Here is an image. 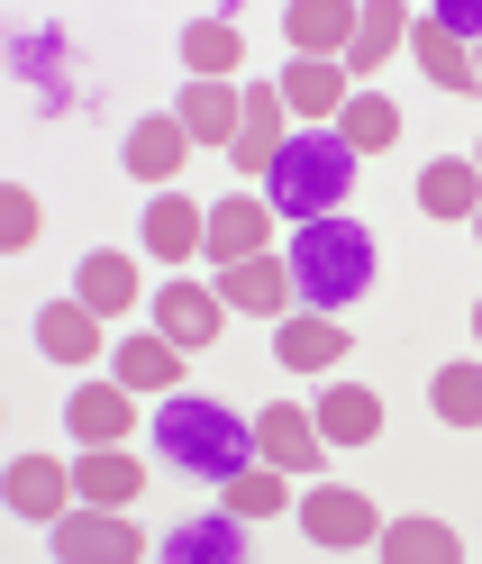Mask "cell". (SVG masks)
<instances>
[{"label":"cell","instance_id":"603a6c76","mask_svg":"<svg viewBox=\"0 0 482 564\" xmlns=\"http://www.w3.org/2000/svg\"><path fill=\"white\" fill-rule=\"evenodd\" d=\"M74 429H83V446H119L128 437V382H91V392H74Z\"/></svg>","mask_w":482,"mask_h":564},{"label":"cell","instance_id":"d6a6232c","mask_svg":"<svg viewBox=\"0 0 482 564\" xmlns=\"http://www.w3.org/2000/svg\"><path fill=\"white\" fill-rule=\"evenodd\" d=\"M37 237V200L28 192H0V246H28Z\"/></svg>","mask_w":482,"mask_h":564},{"label":"cell","instance_id":"e575fe53","mask_svg":"<svg viewBox=\"0 0 482 564\" xmlns=\"http://www.w3.org/2000/svg\"><path fill=\"white\" fill-rule=\"evenodd\" d=\"M473 337H482V301H473Z\"/></svg>","mask_w":482,"mask_h":564},{"label":"cell","instance_id":"9a60e30c","mask_svg":"<svg viewBox=\"0 0 482 564\" xmlns=\"http://www.w3.org/2000/svg\"><path fill=\"white\" fill-rule=\"evenodd\" d=\"M264 237H273V200H219V219H210V256L219 264L264 256Z\"/></svg>","mask_w":482,"mask_h":564},{"label":"cell","instance_id":"8fae6325","mask_svg":"<svg viewBox=\"0 0 482 564\" xmlns=\"http://www.w3.org/2000/svg\"><path fill=\"white\" fill-rule=\"evenodd\" d=\"M309 419H319L328 446H373V437H383V401H373L364 382H328V401L309 410Z\"/></svg>","mask_w":482,"mask_h":564},{"label":"cell","instance_id":"cb8c5ba5","mask_svg":"<svg viewBox=\"0 0 482 564\" xmlns=\"http://www.w3.org/2000/svg\"><path fill=\"white\" fill-rule=\"evenodd\" d=\"M355 19H364V10H337V0H300V10H292V46H300V55L355 46Z\"/></svg>","mask_w":482,"mask_h":564},{"label":"cell","instance_id":"52a82bcc","mask_svg":"<svg viewBox=\"0 0 482 564\" xmlns=\"http://www.w3.org/2000/svg\"><path fill=\"white\" fill-rule=\"evenodd\" d=\"M319 446H328V437H319V419L292 410V401L255 419V455H264V465H283V474H309V465H319Z\"/></svg>","mask_w":482,"mask_h":564},{"label":"cell","instance_id":"9c48e42d","mask_svg":"<svg viewBox=\"0 0 482 564\" xmlns=\"http://www.w3.org/2000/svg\"><path fill=\"white\" fill-rule=\"evenodd\" d=\"M155 328L183 346V356H200V346H219V301L200 292V282H164V301H155Z\"/></svg>","mask_w":482,"mask_h":564},{"label":"cell","instance_id":"836d02e7","mask_svg":"<svg viewBox=\"0 0 482 564\" xmlns=\"http://www.w3.org/2000/svg\"><path fill=\"white\" fill-rule=\"evenodd\" d=\"M437 28H446L456 46H473V37H482V0H437Z\"/></svg>","mask_w":482,"mask_h":564},{"label":"cell","instance_id":"7c38bea8","mask_svg":"<svg viewBox=\"0 0 482 564\" xmlns=\"http://www.w3.org/2000/svg\"><path fill=\"white\" fill-rule=\"evenodd\" d=\"M191 246H210V219H200V200L164 192V200L146 209V256H155V264H183Z\"/></svg>","mask_w":482,"mask_h":564},{"label":"cell","instance_id":"4fadbf2b","mask_svg":"<svg viewBox=\"0 0 482 564\" xmlns=\"http://www.w3.org/2000/svg\"><path fill=\"white\" fill-rule=\"evenodd\" d=\"M273 356H283L292 373H328L337 356H347V328H337L328 310H309V319H283V337H273Z\"/></svg>","mask_w":482,"mask_h":564},{"label":"cell","instance_id":"74e56055","mask_svg":"<svg viewBox=\"0 0 482 564\" xmlns=\"http://www.w3.org/2000/svg\"><path fill=\"white\" fill-rule=\"evenodd\" d=\"M473 64H482V55H473Z\"/></svg>","mask_w":482,"mask_h":564},{"label":"cell","instance_id":"277c9868","mask_svg":"<svg viewBox=\"0 0 482 564\" xmlns=\"http://www.w3.org/2000/svg\"><path fill=\"white\" fill-rule=\"evenodd\" d=\"M55 555H74V564H136V555H146V538H136L128 519H110V501H100V510L55 519Z\"/></svg>","mask_w":482,"mask_h":564},{"label":"cell","instance_id":"2e32d148","mask_svg":"<svg viewBox=\"0 0 482 564\" xmlns=\"http://www.w3.org/2000/svg\"><path fill=\"white\" fill-rule=\"evenodd\" d=\"M183 155H191V128L183 119H146V128L128 137V173H136V183H174Z\"/></svg>","mask_w":482,"mask_h":564},{"label":"cell","instance_id":"4316f807","mask_svg":"<svg viewBox=\"0 0 482 564\" xmlns=\"http://www.w3.org/2000/svg\"><path fill=\"white\" fill-rule=\"evenodd\" d=\"M164 555H174V564H228V555H247V528H237V519H191V528H174V538H164Z\"/></svg>","mask_w":482,"mask_h":564},{"label":"cell","instance_id":"7402d4cb","mask_svg":"<svg viewBox=\"0 0 482 564\" xmlns=\"http://www.w3.org/2000/svg\"><path fill=\"white\" fill-rule=\"evenodd\" d=\"M337 137H347V147H355V155H383V147H392V137H401V110H392V100H383V91H355V100H347V110H337Z\"/></svg>","mask_w":482,"mask_h":564},{"label":"cell","instance_id":"d6986e66","mask_svg":"<svg viewBox=\"0 0 482 564\" xmlns=\"http://www.w3.org/2000/svg\"><path fill=\"white\" fill-rule=\"evenodd\" d=\"M419 209H428V219H464V209H482V164L437 155V164L419 173Z\"/></svg>","mask_w":482,"mask_h":564},{"label":"cell","instance_id":"5b68a950","mask_svg":"<svg viewBox=\"0 0 482 564\" xmlns=\"http://www.w3.org/2000/svg\"><path fill=\"white\" fill-rule=\"evenodd\" d=\"M300 528H309V546H373V501L347 491V482H328V491L300 501Z\"/></svg>","mask_w":482,"mask_h":564},{"label":"cell","instance_id":"3957f363","mask_svg":"<svg viewBox=\"0 0 482 564\" xmlns=\"http://www.w3.org/2000/svg\"><path fill=\"white\" fill-rule=\"evenodd\" d=\"M364 282H373V237L355 219H309L292 237V292L309 310H347L364 301Z\"/></svg>","mask_w":482,"mask_h":564},{"label":"cell","instance_id":"30bf717a","mask_svg":"<svg viewBox=\"0 0 482 564\" xmlns=\"http://www.w3.org/2000/svg\"><path fill=\"white\" fill-rule=\"evenodd\" d=\"M174 119L191 128V147H237V128H247V91H228V83H191Z\"/></svg>","mask_w":482,"mask_h":564},{"label":"cell","instance_id":"f546056e","mask_svg":"<svg viewBox=\"0 0 482 564\" xmlns=\"http://www.w3.org/2000/svg\"><path fill=\"white\" fill-rule=\"evenodd\" d=\"M428 401H437L446 429H482V365H446Z\"/></svg>","mask_w":482,"mask_h":564},{"label":"cell","instance_id":"1f68e13d","mask_svg":"<svg viewBox=\"0 0 482 564\" xmlns=\"http://www.w3.org/2000/svg\"><path fill=\"white\" fill-rule=\"evenodd\" d=\"M228 501H237V519H264V510H283V482H273V474H255V465H247V474L228 482Z\"/></svg>","mask_w":482,"mask_h":564},{"label":"cell","instance_id":"ffe728a7","mask_svg":"<svg viewBox=\"0 0 482 564\" xmlns=\"http://www.w3.org/2000/svg\"><path fill=\"white\" fill-rule=\"evenodd\" d=\"M110 356H119V382H128V392H174V373H183V346L174 337H128V346H110Z\"/></svg>","mask_w":482,"mask_h":564},{"label":"cell","instance_id":"83f0119b","mask_svg":"<svg viewBox=\"0 0 482 564\" xmlns=\"http://www.w3.org/2000/svg\"><path fill=\"white\" fill-rule=\"evenodd\" d=\"M128 301H136V264L100 246V256L83 264V310H100V319H110V310H128Z\"/></svg>","mask_w":482,"mask_h":564},{"label":"cell","instance_id":"5bb4252c","mask_svg":"<svg viewBox=\"0 0 482 564\" xmlns=\"http://www.w3.org/2000/svg\"><path fill=\"white\" fill-rule=\"evenodd\" d=\"M10 501L28 519H64V501H83V491H74V474H64L55 455H19L10 465Z\"/></svg>","mask_w":482,"mask_h":564},{"label":"cell","instance_id":"44dd1931","mask_svg":"<svg viewBox=\"0 0 482 564\" xmlns=\"http://www.w3.org/2000/svg\"><path fill=\"white\" fill-rule=\"evenodd\" d=\"M409 46H419V64H428V83H437V91H482V64H473L456 37H446L437 19H419V28H409Z\"/></svg>","mask_w":482,"mask_h":564},{"label":"cell","instance_id":"8d00e7d4","mask_svg":"<svg viewBox=\"0 0 482 564\" xmlns=\"http://www.w3.org/2000/svg\"><path fill=\"white\" fill-rule=\"evenodd\" d=\"M473 164H482V147H473Z\"/></svg>","mask_w":482,"mask_h":564},{"label":"cell","instance_id":"e0dca14e","mask_svg":"<svg viewBox=\"0 0 482 564\" xmlns=\"http://www.w3.org/2000/svg\"><path fill=\"white\" fill-rule=\"evenodd\" d=\"M74 491L83 501H136V491H146V465H136V455H119V446H91L83 465H74Z\"/></svg>","mask_w":482,"mask_h":564},{"label":"cell","instance_id":"8992f818","mask_svg":"<svg viewBox=\"0 0 482 564\" xmlns=\"http://www.w3.org/2000/svg\"><path fill=\"white\" fill-rule=\"evenodd\" d=\"M219 301L228 310H255V319H283V310H292V264H273V256L219 264Z\"/></svg>","mask_w":482,"mask_h":564},{"label":"cell","instance_id":"7a4b0ae2","mask_svg":"<svg viewBox=\"0 0 482 564\" xmlns=\"http://www.w3.org/2000/svg\"><path fill=\"white\" fill-rule=\"evenodd\" d=\"M347 183H355V147L337 128H319V137H292L283 155H273V173H264V200H273V219H337V200H347Z\"/></svg>","mask_w":482,"mask_h":564},{"label":"cell","instance_id":"ac0fdd59","mask_svg":"<svg viewBox=\"0 0 482 564\" xmlns=\"http://www.w3.org/2000/svg\"><path fill=\"white\" fill-rule=\"evenodd\" d=\"M37 346L55 365H83V356H100V310H83V301H55V310H37Z\"/></svg>","mask_w":482,"mask_h":564},{"label":"cell","instance_id":"ba28073f","mask_svg":"<svg viewBox=\"0 0 482 564\" xmlns=\"http://www.w3.org/2000/svg\"><path fill=\"white\" fill-rule=\"evenodd\" d=\"M283 110H292L283 83H255V91H247V128H237V147H228L247 173H273V155L292 147V137H283Z\"/></svg>","mask_w":482,"mask_h":564},{"label":"cell","instance_id":"d4e9b609","mask_svg":"<svg viewBox=\"0 0 482 564\" xmlns=\"http://www.w3.org/2000/svg\"><path fill=\"white\" fill-rule=\"evenodd\" d=\"M283 100H292L300 119H337V110H347V74H337V64H292Z\"/></svg>","mask_w":482,"mask_h":564},{"label":"cell","instance_id":"f1b7e54d","mask_svg":"<svg viewBox=\"0 0 482 564\" xmlns=\"http://www.w3.org/2000/svg\"><path fill=\"white\" fill-rule=\"evenodd\" d=\"M409 37V10H392V0H373V10L355 19V46H347V64H355V74H364V64H383L392 46Z\"/></svg>","mask_w":482,"mask_h":564},{"label":"cell","instance_id":"4dcf8cb0","mask_svg":"<svg viewBox=\"0 0 482 564\" xmlns=\"http://www.w3.org/2000/svg\"><path fill=\"white\" fill-rule=\"evenodd\" d=\"M383 555H401V564H446L456 555V528H437V519H401V528H383Z\"/></svg>","mask_w":482,"mask_h":564},{"label":"cell","instance_id":"484cf974","mask_svg":"<svg viewBox=\"0 0 482 564\" xmlns=\"http://www.w3.org/2000/svg\"><path fill=\"white\" fill-rule=\"evenodd\" d=\"M237 55H247V46H237V28H228V19H191V28H183V64H191L200 83H228V64H237Z\"/></svg>","mask_w":482,"mask_h":564},{"label":"cell","instance_id":"d590c367","mask_svg":"<svg viewBox=\"0 0 482 564\" xmlns=\"http://www.w3.org/2000/svg\"><path fill=\"white\" fill-rule=\"evenodd\" d=\"M473 237H482V209H473Z\"/></svg>","mask_w":482,"mask_h":564},{"label":"cell","instance_id":"6da1fadb","mask_svg":"<svg viewBox=\"0 0 482 564\" xmlns=\"http://www.w3.org/2000/svg\"><path fill=\"white\" fill-rule=\"evenodd\" d=\"M155 465L164 474H183V482H237L255 465V429L237 419L228 401H210V392H174L155 410Z\"/></svg>","mask_w":482,"mask_h":564}]
</instances>
